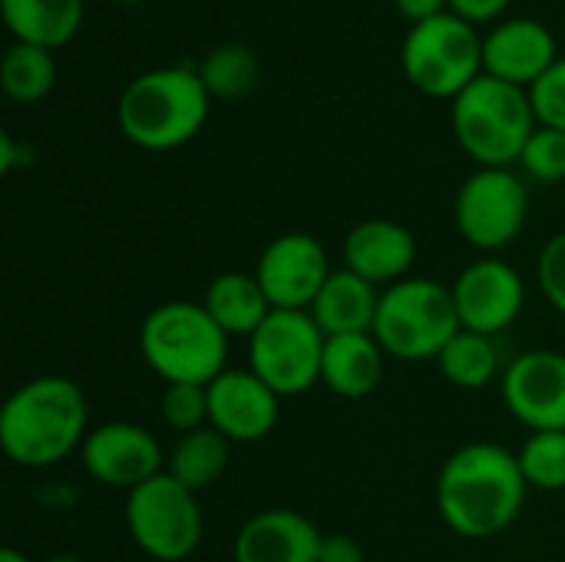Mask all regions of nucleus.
<instances>
[{"mask_svg": "<svg viewBox=\"0 0 565 562\" xmlns=\"http://www.w3.org/2000/svg\"><path fill=\"white\" fill-rule=\"evenodd\" d=\"M377 308H381L377 285H371L367 278L341 268V272H331V278L324 282V288L315 298V305L308 308V315L318 321L324 338L374 335Z\"/></svg>", "mask_w": 565, "mask_h": 562, "instance_id": "nucleus-19", "label": "nucleus"}, {"mask_svg": "<svg viewBox=\"0 0 565 562\" xmlns=\"http://www.w3.org/2000/svg\"><path fill=\"white\" fill-rule=\"evenodd\" d=\"M199 76H202L209 96L238 99V96H245L255 86V79H258V60L242 43H222L218 50H212L202 60Z\"/></svg>", "mask_w": 565, "mask_h": 562, "instance_id": "nucleus-26", "label": "nucleus"}, {"mask_svg": "<svg viewBox=\"0 0 565 562\" xmlns=\"http://www.w3.org/2000/svg\"><path fill=\"white\" fill-rule=\"evenodd\" d=\"M516 460L530 487L565 490V431H533Z\"/></svg>", "mask_w": 565, "mask_h": 562, "instance_id": "nucleus-27", "label": "nucleus"}, {"mask_svg": "<svg viewBox=\"0 0 565 562\" xmlns=\"http://www.w3.org/2000/svg\"><path fill=\"white\" fill-rule=\"evenodd\" d=\"M437 364L450 384H457L463 391H477V388H487L500 374V351H497L493 338L460 328L450 338V344L440 351Z\"/></svg>", "mask_w": 565, "mask_h": 562, "instance_id": "nucleus-24", "label": "nucleus"}, {"mask_svg": "<svg viewBox=\"0 0 565 562\" xmlns=\"http://www.w3.org/2000/svg\"><path fill=\"white\" fill-rule=\"evenodd\" d=\"M510 414L533 431H565V351H530L503 371Z\"/></svg>", "mask_w": 565, "mask_h": 562, "instance_id": "nucleus-14", "label": "nucleus"}, {"mask_svg": "<svg viewBox=\"0 0 565 562\" xmlns=\"http://www.w3.org/2000/svg\"><path fill=\"white\" fill-rule=\"evenodd\" d=\"M318 527L295 510L255 513L235 537V562H318L321 550Z\"/></svg>", "mask_w": 565, "mask_h": 562, "instance_id": "nucleus-18", "label": "nucleus"}, {"mask_svg": "<svg viewBox=\"0 0 565 562\" xmlns=\"http://www.w3.org/2000/svg\"><path fill=\"white\" fill-rule=\"evenodd\" d=\"M447 3H450V10H454L457 17H463V20H470V23H483V20L500 17V13L507 10L510 0H447Z\"/></svg>", "mask_w": 565, "mask_h": 562, "instance_id": "nucleus-33", "label": "nucleus"}, {"mask_svg": "<svg viewBox=\"0 0 565 562\" xmlns=\"http://www.w3.org/2000/svg\"><path fill=\"white\" fill-rule=\"evenodd\" d=\"M457 331L460 315L447 285L434 278H404L381 291L374 338L384 354L397 361H437Z\"/></svg>", "mask_w": 565, "mask_h": 562, "instance_id": "nucleus-6", "label": "nucleus"}, {"mask_svg": "<svg viewBox=\"0 0 565 562\" xmlns=\"http://www.w3.org/2000/svg\"><path fill=\"white\" fill-rule=\"evenodd\" d=\"M281 397L255 371H222L209 384V424L232 444H255L278 424Z\"/></svg>", "mask_w": 565, "mask_h": 562, "instance_id": "nucleus-15", "label": "nucleus"}, {"mask_svg": "<svg viewBox=\"0 0 565 562\" xmlns=\"http://www.w3.org/2000/svg\"><path fill=\"white\" fill-rule=\"evenodd\" d=\"M530 99H533L540 126H553V129L565 132V60H556L530 86Z\"/></svg>", "mask_w": 565, "mask_h": 562, "instance_id": "nucleus-30", "label": "nucleus"}, {"mask_svg": "<svg viewBox=\"0 0 565 562\" xmlns=\"http://www.w3.org/2000/svg\"><path fill=\"white\" fill-rule=\"evenodd\" d=\"M417 262V238L391 219H367L344 238V268L371 285H397Z\"/></svg>", "mask_w": 565, "mask_h": 562, "instance_id": "nucleus-16", "label": "nucleus"}, {"mask_svg": "<svg viewBox=\"0 0 565 562\" xmlns=\"http://www.w3.org/2000/svg\"><path fill=\"white\" fill-rule=\"evenodd\" d=\"M162 417L179 434H192L199 427H209V388H202V384H166Z\"/></svg>", "mask_w": 565, "mask_h": 562, "instance_id": "nucleus-29", "label": "nucleus"}, {"mask_svg": "<svg viewBox=\"0 0 565 562\" xmlns=\"http://www.w3.org/2000/svg\"><path fill=\"white\" fill-rule=\"evenodd\" d=\"M3 93L13 103H40L56 83V60L53 50L33 43H13L0 63Z\"/></svg>", "mask_w": 565, "mask_h": 562, "instance_id": "nucleus-25", "label": "nucleus"}, {"mask_svg": "<svg viewBox=\"0 0 565 562\" xmlns=\"http://www.w3.org/2000/svg\"><path fill=\"white\" fill-rule=\"evenodd\" d=\"M556 63V40L540 20H507L483 40V73L513 86H533Z\"/></svg>", "mask_w": 565, "mask_h": 562, "instance_id": "nucleus-17", "label": "nucleus"}, {"mask_svg": "<svg viewBox=\"0 0 565 562\" xmlns=\"http://www.w3.org/2000/svg\"><path fill=\"white\" fill-rule=\"evenodd\" d=\"M397 3V10L417 26V23H424V20H434V17H440V13H447L444 7H447V0H394Z\"/></svg>", "mask_w": 565, "mask_h": 562, "instance_id": "nucleus-34", "label": "nucleus"}, {"mask_svg": "<svg viewBox=\"0 0 565 562\" xmlns=\"http://www.w3.org/2000/svg\"><path fill=\"white\" fill-rule=\"evenodd\" d=\"M536 278H540V288H543L546 301L565 315V232L553 235L543 245L540 265H536Z\"/></svg>", "mask_w": 565, "mask_h": 562, "instance_id": "nucleus-31", "label": "nucleus"}, {"mask_svg": "<svg viewBox=\"0 0 565 562\" xmlns=\"http://www.w3.org/2000/svg\"><path fill=\"white\" fill-rule=\"evenodd\" d=\"M450 291L460 315V328L487 338L507 331L520 318L526 301V285L520 272L500 258H480L467 265Z\"/></svg>", "mask_w": 565, "mask_h": 562, "instance_id": "nucleus-13", "label": "nucleus"}, {"mask_svg": "<svg viewBox=\"0 0 565 562\" xmlns=\"http://www.w3.org/2000/svg\"><path fill=\"white\" fill-rule=\"evenodd\" d=\"M516 454L500 444H467L447 457L437 477V510L463 540H493L513 527L526 500Z\"/></svg>", "mask_w": 565, "mask_h": 562, "instance_id": "nucleus-1", "label": "nucleus"}, {"mask_svg": "<svg viewBox=\"0 0 565 562\" xmlns=\"http://www.w3.org/2000/svg\"><path fill=\"white\" fill-rule=\"evenodd\" d=\"M228 457H232V441L209 424L192 434H179V441L169 454L166 474L175 477L192 494H199L225 474Z\"/></svg>", "mask_w": 565, "mask_h": 562, "instance_id": "nucleus-23", "label": "nucleus"}, {"mask_svg": "<svg viewBox=\"0 0 565 562\" xmlns=\"http://www.w3.org/2000/svg\"><path fill=\"white\" fill-rule=\"evenodd\" d=\"M209 89L199 73L166 66L139 73L119 96V129L142 149H175L189 142L209 116Z\"/></svg>", "mask_w": 565, "mask_h": 562, "instance_id": "nucleus-3", "label": "nucleus"}, {"mask_svg": "<svg viewBox=\"0 0 565 562\" xmlns=\"http://www.w3.org/2000/svg\"><path fill=\"white\" fill-rule=\"evenodd\" d=\"M86 417V394L76 381L63 374L33 378L0 411V447L17 467H53L83 447Z\"/></svg>", "mask_w": 565, "mask_h": 562, "instance_id": "nucleus-2", "label": "nucleus"}, {"mask_svg": "<svg viewBox=\"0 0 565 562\" xmlns=\"http://www.w3.org/2000/svg\"><path fill=\"white\" fill-rule=\"evenodd\" d=\"M530 195L516 172L510 169H477L457 192V229L467 245L480 252H497L516 242L526 225Z\"/></svg>", "mask_w": 565, "mask_h": 562, "instance_id": "nucleus-10", "label": "nucleus"}, {"mask_svg": "<svg viewBox=\"0 0 565 562\" xmlns=\"http://www.w3.org/2000/svg\"><path fill=\"white\" fill-rule=\"evenodd\" d=\"M0 13L17 43L56 50L83 23V0H0Z\"/></svg>", "mask_w": 565, "mask_h": 562, "instance_id": "nucleus-22", "label": "nucleus"}, {"mask_svg": "<svg viewBox=\"0 0 565 562\" xmlns=\"http://www.w3.org/2000/svg\"><path fill=\"white\" fill-rule=\"evenodd\" d=\"M324 331L308 311L275 308L248 338V371H255L278 397H295L321 381Z\"/></svg>", "mask_w": 565, "mask_h": 562, "instance_id": "nucleus-8", "label": "nucleus"}, {"mask_svg": "<svg viewBox=\"0 0 565 562\" xmlns=\"http://www.w3.org/2000/svg\"><path fill=\"white\" fill-rule=\"evenodd\" d=\"M318 562H364V550L354 537L348 533H324Z\"/></svg>", "mask_w": 565, "mask_h": 562, "instance_id": "nucleus-32", "label": "nucleus"}, {"mask_svg": "<svg viewBox=\"0 0 565 562\" xmlns=\"http://www.w3.org/2000/svg\"><path fill=\"white\" fill-rule=\"evenodd\" d=\"M202 305L228 338L232 335L252 338L262 328V321L275 311L265 288L258 285V278L245 275V272H225V275L212 278Z\"/></svg>", "mask_w": 565, "mask_h": 562, "instance_id": "nucleus-21", "label": "nucleus"}, {"mask_svg": "<svg viewBox=\"0 0 565 562\" xmlns=\"http://www.w3.org/2000/svg\"><path fill=\"white\" fill-rule=\"evenodd\" d=\"M384 378V348L374 335H338L324 341L321 384L338 397L361 401Z\"/></svg>", "mask_w": 565, "mask_h": 562, "instance_id": "nucleus-20", "label": "nucleus"}, {"mask_svg": "<svg viewBox=\"0 0 565 562\" xmlns=\"http://www.w3.org/2000/svg\"><path fill=\"white\" fill-rule=\"evenodd\" d=\"M255 278L265 288L271 308L308 311L331 278L328 252L308 232H285L265 245L255 265Z\"/></svg>", "mask_w": 565, "mask_h": 562, "instance_id": "nucleus-11", "label": "nucleus"}, {"mask_svg": "<svg viewBox=\"0 0 565 562\" xmlns=\"http://www.w3.org/2000/svg\"><path fill=\"white\" fill-rule=\"evenodd\" d=\"M126 527L146 556L179 562L202 540V510L195 494L162 470L126 497Z\"/></svg>", "mask_w": 565, "mask_h": 562, "instance_id": "nucleus-9", "label": "nucleus"}, {"mask_svg": "<svg viewBox=\"0 0 565 562\" xmlns=\"http://www.w3.org/2000/svg\"><path fill=\"white\" fill-rule=\"evenodd\" d=\"M536 126L530 93L490 73L477 76L454 99V132L480 169H510L520 162Z\"/></svg>", "mask_w": 565, "mask_h": 562, "instance_id": "nucleus-5", "label": "nucleus"}, {"mask_svg": "<svg viewBox=\"0 0 565 562\" xmlns=\"http://www.w3.org/2000/svg\"><path fill=\"white\" fill-rule=\"evenodd\" d=\"M146 364L166 384L209 388L228 361V335L199 301H166L152 308L139 328Z\"/></svg>", "mask_w": 565, "mask_h": 562, "instance_id": "nucleus-4", "label": "nucleus"}, {"mask_svg": "<svg viewBox=\"0 0 565 562\" xmlns=\"http://www.w3.org/2000/svg\"><path fill=\"white\" fill-rule=\"evenodd\" d=\"M86 474L113 490L132 494L146 480L162 474V447L142 424L109 421L86 434L79 447Z\"/></svg>", "mask_w": 565, "mask_h": 562, "instance_id": "nucleus-12", "label": "nucleus"}, {"mask_svg": "<svg viewBox=\"0 0 565 562\" xmlns=\"http://www.w3.org/2000/svg\"><path fill=\"white\" fill-rule=\"evenodd\" d=\"M46 562H79L76 556H70V553H60V556H50Z\"/></svg>", "mask_w": 565, "mask_h": 562, "instance_id": "nucleus-36", "label": "nucleus"}, {"mask_svg": "<svg viewBox=\"0 0 565 562\" xmlns=\"http://www.w3.org/2000/svg\"><path fill=\"white\" fill-rule=\"evenodd\" d=\"M0 562H33L26 560L23 553H17V550H0Z\"/></svg>", "mask_w": 565, "mask_h": 562, "instance_id": "nucleus-35", "label": "nucleus"}, {"mask_svg": "<svg viewBox=\"0 0 565 562\" xmlns=\"http://www.w3.org/2000/svg\"><path fill=\"white\" fill-rule=\"evenodd\" d=\"M520 166L540 182H565V132L553 126H536Z\"/></svg>", "mask_w": 565, "mask_h": 562, "instance_id": "nucleus-28", "label": "nucleus"}, {"mask_svg": "<svg viewBox=\"0 0 565 562\" xmlns=\"http://www.w3.org/2000/svg\"><path fill=\"white\" fill-rule=\"evenodd\" d=\"M404 73L420 93L457 99L483 76V40L477 36V26L457 13H440L411 26L404 40Z\"/></svg>", "mask_w": 565, "mask_h": 562, "instance_id": "nucleus-7", "label": "nucleus"}]
</instances>
